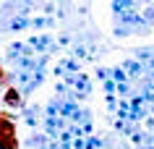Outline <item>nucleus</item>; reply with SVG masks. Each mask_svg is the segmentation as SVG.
<instances>
[{
  "mask_svg": "<svg viewBox=\"0 0 154 149\" xmlns=\"http://www.w3.org/2000/svg\"><path fill=\"white\" fill-rule=\"evenodd\" d=\"M0 136H16V123L8 113H0Z\"/></svg>",
  "mask_w": 154,
  "mask_h": 149,
  "instance_id": "obj_1",
  "label": "nucleus"
},
{
  "mask_svg": "<svg viewBox=\"0 0 154 149\" xmlns=\"http://www.w3.org/2000/svg\"><path fill=\"white\" fill-rule=\"evenodd\" d=\"M3 105H8V107H18V105H21V94H18V89H16V86H8V89H5Z\"/></svg>",
  "mask_w": 154,
  "mask_h": 149,
  "instance_id": "obj_2",
  "label": "nucleus"
},
{
  "mask_svg": "<svg viewBox=\"0 0 154 149\" xmlns=\"http://www.w3.org/2000/svg\"><path fill=\"white\" fill-rule=\"evenodd\" d=\"M0 149H18V136H0Z\"/></svg>",
  "mask_w": 154,
  "mask_h": 149,
  "instance_id": "obj_3",
  "label": "nucleus"
},
{
  "mask_svg": "<svg viewBox=\"0 0 154 149\" xmlns=\"http://www.w3.org/2000/svg\"><path fill=\"white\" fill-rule=\"evenodd\" d=\"M3 79H5V71H3V68H0V81H3Z\"/></svg>",
  "mask_w": 154,
  "mask_h": 149,
  "instance_id": "obj_4",
  "label": "nucleus"
}]
</instances>
